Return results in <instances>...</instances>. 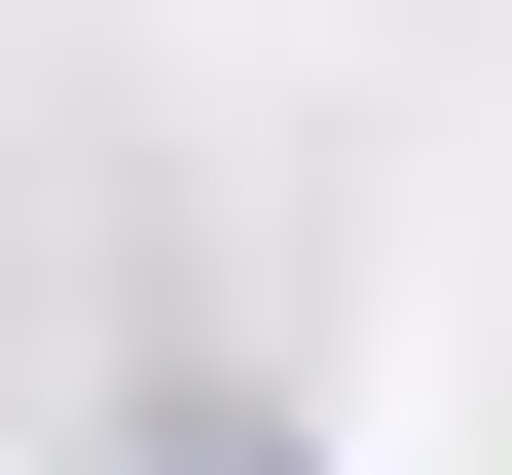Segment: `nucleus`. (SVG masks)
<instances>
[{
	"label": "nucleus",
	"instance_id": "nucleus-1",
	"mask_svg": "<svg viewBox=\"0 0 512 475\" xmlns=\"http://www.w3.org/2000/svg\"><path fill=\"white\" fill-rule=\"evenodd\" d=\"M183 475H256V439H183Z\"/></svg>",
	"mask_w": 512,
	"mask_h": 475
}]
</instances>
